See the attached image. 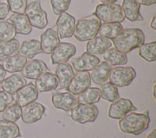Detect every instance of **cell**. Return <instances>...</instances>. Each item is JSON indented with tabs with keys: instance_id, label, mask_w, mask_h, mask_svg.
<instances>
[{
	"instance_id": "cell-21",
	"label": "cell",
	"mask_w": 156,
	"mask_h": 138,
	"mask_svg": "<svg viewBox=\"0 0 156 138\" xmlns=\"http://www.w3.org/2000/svg\"><path fill=\"white\" fill-rule=\"evenodd\" d=\"M27 62V58L19 54L6 56L2 59L4 70L10 73L21 71Z\"/></svg>"
},
{
	"instance_id": "cell-23",
	"label": "cell",
	"mask_w": 156,
	"mask_h": 138,
	"mask_svg": "<svg viewBox=\"0 0 156 138\" xmlns=\"http://www.w3.org/2000/svg\"><path fill=\"white\" fill-rule=\"evenodd\" d=\"M40 53H43L40 42L34 39L23 41L18 50V54L29 59H32Z\"/></svg>"
},
{
	"instance_id": "cell-33",
	"label": "cell",
	"mask_w": 156,
	"mask_h": 138,
	"mask_svg": "<svg viewBox=\"0 0 156 138\" xmlns=\"http://www.w3.org/2000/svg\"><path fill=\"white\" fill-rule=\"evenodd\" d=\"M21 113V107L14 101L5 108L2 113V119L6 121L15 122L20 119Z\"/></svg>"
},
{
	"instance_id": "cell-28",
	"label": "cell",
	"mask_w": 156,
	"mask_h": 138,
	"mask_svg": "<svg viewBox=\"0 0 156 138\" xmlns=\"http://www.w3.org/2000/svg\"><path fill=\"white\" fill-rule=\"evenodd\" d=\"M123 30L119 22H104L101 24L99 33L108 39H113L119 36Z\"/></svg>"
},
{
	"instance_id": "cell-24",
	"label": "cell",
	"mask_w": 156,
	"mask_h": 138,
	"mask_svg": "<svg viewBox=\"0 0 156 138\" xmlns=\"http://www.w3.org/2000/svg\"><path fill=\"white\" fill-rule=\"evenodd\" d=\"M7 21L13 25L18 34L27 35L32 31V26L24 14L13 13Z\"/></svg>"
},
{
	"instance_id": "cell-40",
	"label": "cell",
	"mask_w": 156,
	"mask_h": 138,
	"mask_svg": "<svg viewBox=\"0 0 156 138\" xmlns=\"http://www.w3.org/2000/svg\"><path fill=\"white\" fill-rule=\"evenodd\" d=\"M5 74H6V71L2 66V59H0V84L2 83V82L4 79Z\"/></svg>"
},
{
	"instance_id": "cell-26",
	"label": "cell",
	"mask_w": 156,
	"mask_h": 138,
	"mask_svg": "<svg viewBox=\"0 0 156 138\" xmlns=\"http://www.w3.org/2000/svg\"><path fill=\"white\" fill-rule=\"evenodd\" d=\"M112 66L106 61L99 63L92 70L90 74L91 80L95 84H100L105 82L109 76Z\"/></svg>"
},
{
	"instance_id": "cell-44",
	"label": "cell",
	"mask_w": 156,
	"mask_h": 138,
	"mask_svg": "<svg viewBox=\"0 0 156 138\" xmlns=\"http://www.w3.org/2000/svg\"><path fill=\"white\" fill-rule=\"evenodd\" d=\"M102 3H108V2H111V3H115L118 0H99Z\"/></svg>"
},
{
	"instance_id": "cell-20",
	"label": "cell",
	"mask_w": 156,
	"mask_h": 138,
	"mask_svg": "<svg viewBox=\"0 0 156 138\" xmlns=\"http://www.w3.org/2000/svg\"><path fill=\"white\" fill-rule=\"evenodd\" d=\"M35 85L39 92L53 91L57 89L58 79L53 73L46 72L36 79Z\"/></svg>"
},
{
	"instance_id": "cell-32",
	"label": "cell",
	"mask_w": 156,
	"mask_h": 138,
	"mask_svg": "<svg viewBox=\"0 0 156 138\" xmlns=\"http://www.w3.org/2000/svg\"><path fill=\"white\" fill-rule=\"evenodd\" d=\"M156 42L152 41L144 43L139 47V56L147 62H154L156 60Z\"/></svg>"
},
{
	"instance_id": "cell-39",
	"label": "cell",
	"mask_w": 156,
	"mask_h": 138,
	"mask_svg": "<svg viewBox=\"0 0 156 138\" xmlns=\"http://www.w3.org/2000/svg\"><path fill=\"white\" fill-rule=\"evenodd\" d=\"M9 7L7 4L0 2V19H4L9 13Z\"/></svg>"
},
{
	"instance_id": "cell-12",
	"label": "cell",
	"mask_w": 156,
	"mask_h": 138,
	"mask_svg": "<svg viewBox=\"0 0 156 138\" xmlns=\"http://www.w3.org/2000/svg\"><path fill=\"white\" fill-rule=\"evenodd\" d=\"M69 61L76 71H88L100 62V59L96 56L85 51L79 57L71 58Z\"/></svg>"
},
{
	"instance_id": "cell-6",
	"label": "cell",
	"mask_w": 156,
	"mask_h": 138,
	"mask_svg": "<svg viewBox=\"0 0 156 138\" xmlns=\"http://www.w3.org/2000/svg\"><path fill=\"white\" fill-rule=\"evenodd\" d=\"M99 110L94 104H79L71 110V119L79 123L84 124L93 122L98 116Z\"/></svg>"
},
{
	"instance_id": "cell-17",
	"label": "cell",
	"mask_w": 156,
	"mask_h": 138,
	"mask_svg": "<svg viewBox=\"0 0 156 138\" xmlns=\"http://www.w3.org/2000/svg\"><path fill=\"white\" fill-rule=\"evenodd\" d=\"M74 74L73 68L69 63L58 64L55 70V74L58 79L57 90L66 89L69 85Z\"/></svg>"
},
{
	"instance_id": "cell-8",
	"label": "cell",
	"mask_w": 156,
	"mask_h": 138,
	"mask_svg": "<svg viewBox=\"0 0 156 138\" xmlns=\"http://www.w3.org/2000/svg\"><path fill=\"white\" fill-rule=\"evenodd\" d=\"M51 100L56 108L65 111H70L79 104L77 97L68 91L60 92L53 90L52 91Z\"/></svg>"
},
{
	"instance_id": "cell-7",
	"label": "cell",
	"mask_w": 156,
	"mask_h": 138,
	"mask_svg": "<svg viewBox=\"0 0 156 138\" xmlns=\"http://www.w3.org/2000/svg\"><path fill=\"white\" fill-rule=\"evenodd\" d=\"M25 15L31 26L38 29L44 28L48 24L47 15L40 5V0H36L27 5Z\"/></svg>"
},
{
	"instance_id": "cell-15",
	"label": "cell",
	"mask_w": 156,
	"mask_h": 138,
	"mask_svg": "<svg viewBox=\"0 0 156 138\" xmlns=\"http://www.w3.org/2000/svg\"><path fill=\"white\" fill-rule=\"evenodd\" d=\"M44 112V105L34 101L25 106L21 113V119L24 123H33L40 120Z\"/></svg>"
},
{
	"instance_id": "cell-18",
	"label": "cell",
	"mask_w": 156,
	"mask_h": 138,
	"mask_svg": "<svg viewBox=\"0 0 156 138\" xmlns=\"http://www.w3.org/2000/svg\"><path fill=\"white\" fill-rule=\"evenodd\" d=\"M38 96V91L32 82H29L16 93V102L21 107L35 101Z\"/></svg>"
},
{
	"instance_id": "cell-16",
	"label": "cell",
	"mask_w": 156,
	"mask_h": 138,
	"mask_svg": "<svg viewBox=\"0 0 156 138\" xmlns=\"http://www.w3.org/2000/svg\"><path fill=\"white\" fill-rule=\"evenodd\" d=\"M49 71L46 64L40 59H32L26 62L21 70L24 77L36 79Z\"/></svg>"
},
{
	"instance_id": "cell-25",
	"label": "cell",
	"mask_w": 156,
	"mask_h": 138,
	"mask_svg": "<svg viewBox=\"0 0 156 138\" xmlns=\"http://www.w3.org/2000/svg\"><path fill=\"white\" fill-rule=\"evenodd\" d=\"M112 42L101 36H98L88 41L86 50L93 54H102L112 46Z\"/></svg>"
},
{
	"instance_id": "cell-10",
	"label": "cell",
	"mask_w": 156,
	"mask_h": 138,
	"mask_svg": "<svg viewBox=\"0 0 156 138\" xmlns=\"http://www.w3.org/2000/svg\"><path fill=\"white\" fill-rule=\"evenodd\" d=\"M90 74L88 71H77L66 90L74 96H77L91 85Z\"/></svg>"
},
{
	"instance_id": "cell-37",
	"label": "cell",
	"mask_w": 156,
	"mask_h": 138,
	"mask_svg": "<svg viewBox=\"0 0 156 138\" xmlns=\"http://www.w3.org/2000/svg\"><path fill=\"white\" fill-rule=\"evenodd\" d=\"M71 0H51L52 11L56 15L65 12L69 7Z\"/></svg>"
},
{
	"instance_id": "cell-5",
	"label": "cell",
	"mask_w": 156,
	"mask_h": 138,
	"mask_svg": "<svg viewBox=\"0 0 156 138\" xmlns=\"http://www.w3.org/2000/svg\"><path fill=\"white\" fill-rule=\"evenodd\" d=\"M136 75V72L132 67L117 66L112 68L108 79L109 82L116 87H123L129 85Z\"/></svg>"
},
{
	"instance_id": "cell-35",
	"label": "cell",
	"mask_w": 156,
	"mask_h": 138,
	"mask_svg": "<svg viewBox=\"0 0 156 138\" xmlns=\"http://www.w3.org/2000/svg\"><path fill=\"white\" fill-rule=\"evenodd\" d=\"M13 25L5 19H0V41H10L16 36Z\"/></svg>"
},
{
	"instance_id": "cell-29",
	"label": "cell",
	"mask_w": 156,
	"mask_h": 138,
	"mask_svg": "<svg viewBox=\"0 0 156 138\" xmlns=\"http://www.w3.org/2000/svg\"><path fill=\"white\" fill-rule=\"evenodd\" d=\"M98 88L99 89L101 97L106 101L112 103L119 98L117 87L110 82H104L98 84Z\"/></svg>"
},
{
	"instance_id": "cell-41",
	"label": "cell",
	"mask_w": 156,
	"mask_h": 138,
	"mask_svg": "<svg viewBox=\"0 0 156 138\" xmlns=\"http://www.w3.org/2000/svg\"><path fill=\"white\" fill-rule=\"evenodd\" d=\"M140 5H151L156 3V0H136Z\"/></svg>"
},
{
	"instance_id": "cell-13",
	"label": "cell",
	"mask_w": 156,
	"mask_h": 138,
	"mask_svg": "<svg viewBox=\"0 0 156 138\" xmlns=\"http://www.w3.org/2000/svg\"><path fill=\"white\" fill-rule=\"evenodd\" d=\"M75 22V18L66 12H63L59 15L55 25L59 34V38H71L74 34Z\"/></svg>"
},
{
	"instance_id": "cell-19",
	"label": "cell",
	"mask_w": 156,
	"mask_h": 138,
	"mask_svg": "<svg viewBox=\"0 0 156 138\" xmlns=\"http://www.w3.org/2000/svg\"><path fill=\"white\" fill-rule=\"evenodd\" d=\"M1 84L3 91L13 95L27 84V81L23 76L12 74L4 79Z\"/></svg>"
},
{
	"instance_id": "cell-4",
	"label": "cell",
	"mask_w": 156,
	"mask_h": 138,
	"mask_svg": "<svg viewBox=\"0 0 156 138\" xmlns=\"http://www.w3.org/2000/svg\"><path fill=\"white\" fill-rule=\"evenodd\" d=\"M97 17L104 22H121L124 16L119 4L115 3H102L97 5L94 12Z\"/></svg>"
},
{
	"instance_id": "cell-14",
	"label": "cell",
	"mask_w": 156,
	"mask_h": 138,
	"mask_svg": "<svg viewBox=\"0 0 156 138\" xmlns=\"http://www.w3.org/2000/svg\"><path fill=\"white\" fill-rule=\"evenodd\" d=\"M60 42L56 26L47 28L40 35L41 47L43 53L51 54Z\"/></svg>"
},
{
	"instance_id": "cell-34",
	"label": "cell",
	"mask_w": 156,
	"mask_h": 138,
	"mask_svg": "<svg viewBox=\"0 0 156 138\" xmlns=\"http://www.w3.org/2000/svg\"><path fill=\"white\" fill-rule=\"evenodd\" d=\"M20 45V42L16 39L0 41V58L13 54L18 51Z\"/></svg>"
},
{
	"instance_id": "cell-11",
	"label": "cell",
	"mask_w": 156,
	"mask_h": 138,
	"mask_svg": "<svg viewBox=\"0 0 156 138\" xmlns=\"http://www.w3.org/2000/svg\"><path fill=\"white\" fill-rule=\"evenodd\" d=\"M137 108L134 106L130 99L126 98H119L117 100L110 104L108 116L114 119H120L131 111H136Z\"/></svg>"
},
{
	"instance_id": "cell-31",
	"label": "cell",
	"mask_w": 156,
	"mask_h": 138,
	"mask_svg": "<svg viewBox=\"0 0 156 138\" xmlns=\"http://www.w3.org/2000/svg\"><path fill=\"white\" fill-rule=\"evenodd\" d=\"M79 103L83 104H93L99 101L100 91L98 87H89L80 94L77 95Z\"/></svg>"
},
{
	"instance_id": "cell-42",
	"label": "cell",
	"mask_w": 156,
	"mask_h": 138,
	"mask_svg": "<svg viewBox=\"0 0 156 138\" xmlns=\"http://www.w3.org/2000/svg\"><path fill=\"white\" fill-rule=\"evenodd\" d=\"M150 27L153 30H156V15H154L152 21L150 23Z\"/></svg>"
},
{
	"instance_id": "cell-36",
	"label": "cell",
	"mask_w": 156,
	"mask_h": 138,
	"mask_svg": "<svg viewBox=\"0 0 156 138\" xmlns=\"http://www.w3.org/2000/svg\"><path fill=\"white\" fill-rule=\"evenodd\" d=\"M10 11L14 13L24 14L27 5V0H6Z\"/></svg>"
},
{
	"instance_id": "cell-27",
	"label": "cell",
	"mask_w": 156,
	"mask_h": 138,
	"mask_svg": "<svg viewBox=\"0 0 156 138\" xmlns=\"http://www.w3.org/2000/svg\"><path fill=\"white\" fill-rule=\"evenodd\" d=\"M103 58L112 66L125 65L127 62L126 54L118 50L115 47L107 49L103 53Z\"/></svg>"
},
{
	"instance_id": "cell-1",
	"label": "cell",
	"mask_w": 156,
	"mask_h": 138,
	"mask_svg": "<svg viewBox=\"0 0 156 138\" xmlns=\"http://www.w3.org/2000/svg\"><path fill=\"white\" fill-rule=\"evenodd\" d=\"M112 40L116 49L126 54L143 45L145 36L143 31L138 28H126L119 36Z\"/></svg>"
},
{
	"instance_id": "cell-9",
	"label": "cell",
	"mask_w": 156,
	"mask_h": 138,
	"mask_svg": "<svg viewBox=\"0 0 156 138\" xmlns=\"http://www.w3.org/2000/svg\"><path fill=\"white\" fill-rule=\"evenodd\" d=\"M76 51V48L74 44L70 42H59L51 53V64L54 65L66 62L75 54Z\"/></svg>"
},
{
	"instance_id": "cell-2",
	"label": "cell",
	"mask_w": 156,
	"mask_h": 138,
	"mask_svg": "<svg viewBox=\"0 0 156 138\" xmlns=\"http://www.w3.org/2000/svg\"><path fill=\"white\" fill-rule=\"evenodd\" d=\"M150 122L149 114L129 112L118 122L119 130L127 134L137 136L148 128Z\"/></svg>"
},
{
	"instance_id": "cell-43",
	"label": "cell",
	"mask_w": 156,
	"mask_h": 138,
	"mask_svg": "<svg viewBox=\"0 0 156 138\" xmlns=\"http://www.w3.org/2000/svg\"><path fill=\"white\" fill-rule=\"evenodd\" d=\"M156 137V129L154 128L151 130L147 136V138H155Z\"/></svg>"
},
{
	"instance_id": "cell-3",
	"label": "cell",
	"mask_w": 156,
	"mask_h": 138,
	"mask_svg": "<svg viewBox=\"0 0 156 138\" xmlns=\"http://www.w3.org/2000/svg\"><path fill=\"white\" fill-rule=\"evenodd\" d=\"M101 25V20L93 12L89 16L81 18L77 21L74 36L79 42L90 41L97 36Z\"/></svg>"
},
{
	"instance_id": "cell-22",
	"label": "cell",
	"mask_w": 156,
	"mask_h": 138,
	"mask_svg": "<svg viewBox=\"0 0 156 138\" xmlns=\"http://www.w3.org/2000/svg\"><path fill=\"white\" fill-rule=\"evenodd\" d=\"M121 8L124 18L130 21H142L143 18L140 14V5L136 0H122Z\"/></svg>"
},
{
	"instance_id": "cell-45",
	"label": "cell",
	"mask_w": 156,
	"mask_h": 138,
	"mask_svg": "<svg viewBox=\"0 0 156 138\" xmlns=\"http://www.w3.org/2000/svg\"><path fill=\"white\" fill-rule=\"evenodd\" d=\"M155 87H156V84H154V85L153 87V91H152L153 97H154V98L155 99Z\"/></svg>"
},
{
	"instance_id": "cell-38",
	"label": "cell",
	"mask_w": 156,
	"mask_h": 138,
	"mask_svg": "<svg viewBox=\"0 0 156 138\" xmlns=\"http://www.w3.org/2000/svg\"><path fill=\"white\" fill-rule=\"evenodd\" d=\"M15 101L13 95L4 91H0V112H2L5 108Z\"/></svg>"
},
{
	"instance_id": "cell-30",
	"label": "cell",
	"mask_w": 156,
	"mask_h": 138,
	"mask_svg": "<svg viewBox=\"0 0 156 138\" xmlns=\"http://www.w3.org/2000/svg\"><path fill=\"white\" fill-rule=\"evenodd\" d=\"M21 137L18 125L13 122L0 120V138H16Z\"/></svg>"
}]
</instances>
